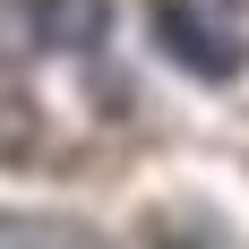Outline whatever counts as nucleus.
Here are the masks:
<instances>
[{
    "label": "nucleus",
    "mask_w": 249,
    "mask_h": 249,
    "mask_svg": "<svg viewBox=\"0 0 249 249\" xmlns=\"http://www.w3.org/2000/svg\"><path fill=\"white\" fill-rule=\"evenodd\" d=\"M112 0H43V52H103Z\"/></svg>",
    "instance_id": "obj_2"
},
{
    "label": "nucleus",
    "mask_w": 249,
    "mask_h": 249,
    "mask_svg": "<svg viewBox=\"0 0 249 249\" xmlns=\"http://www.w3.org/2000/svg\"><path fill=\"white\" fill-rule=\"evenodd\" d=\"M43 60V0H0V69Z\"/></svg>",
    "instance_id": "obj_4"
},
{
    "label": "nucleus",
    "mask_w": 249,
    "mask_h": 249,
    "mask_svg": "<svg viewBox=\"0 0 249 249\" xmlns=\"http://www.w3.org/2000/svg\"><path fill=\"white\" fill-rule=\"evenodd\" d=\"M189 18H198L215 43H232V52L249 60V0H189Z\"/></svg>",
    "instance_id": "obj_6"
},
{
    "label": "nucleus",
    "mask_w": 249,
    "mask_h": 249,
    "mask_svg": "<svg viewBox=\"0 0 249 249\" xmlns=\"http://www.w3.org/2000/svg\"><path fill=\"white\" fill-rule=\"evenodd\" d=\"M35 138H43V112L9 86V69H0V163H18V155H35Z\"/></svg>",
    "instance_id": "obj_5"
},
{
    "label": "nucleus",
    "mask_w": 249,
    "mask_h": 249,
    "mask_svg": "<svg viewBox=\"0 0 249 249\" xmlns=\"http://www.w3.org/2000/svg\"><path fill=\"white\" fill-rule=\"evenodd\" d=\"M0 249H103V232L77 215H0Z\"/></svg>",
    "instance_id": "obj_3"
},
{
    "label": "nucleus",
    "mask_w": 249,
    "mask_h": 249,
    "mask_svg": "<svg viewBox=\"0 0 249 249\" xmlns=\"http://www.w3.org/2000/svg\"><path fill=\"white\" fill-rule=\"evenodd\" d=\"M155 52H163V60H180L189 77H206V86L241 77V52H232V43H215V35L189 18V0H155Z\"/></svg>",
    "instance_id": "obj_1"
}]
</instances>
